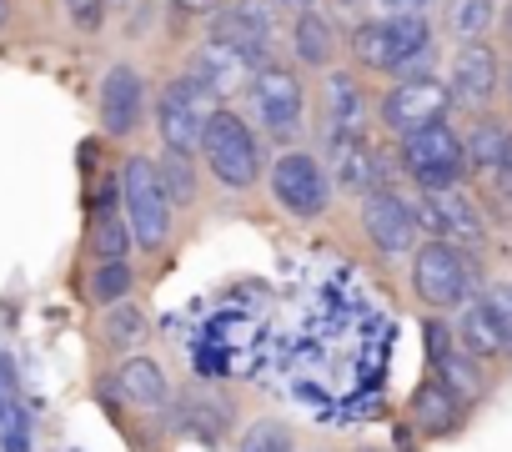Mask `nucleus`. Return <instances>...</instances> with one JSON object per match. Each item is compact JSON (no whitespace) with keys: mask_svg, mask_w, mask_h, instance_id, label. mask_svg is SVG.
I'll return each instance as SVG.
<instances>
[{"mask_svg":"<svg viewBox=\"0 0 512 452\" xmlns=\"http://www.w3.org/2000/svg\"><path fill=\"white\" fill-rule=\"evenodd\" d=\"M412 297L442 317V312H457L462 302L477 297V262L467 247H452V242H417L412 247Z\"/></svg>","mask_w":512,"mask_h":452,"instance_id":"1","label":"nucleus"},{"mask_svg":"<svg viewBox=\"0 0 512 452\" xmlns=\"http://www.w3.org/2000/svg\"><path fill=\"white\" fill-rule=\"evenodd\" d=\"M201 161L206 171L226 186V191H251L256 181H262V141H256V131L231 111V106H216L206 116V131H201Z\"/></svg>","mask_w":512,"mask_h":452,"instance_id":"2","label":"nucleus"},{"mask_svg":"<svg viewBox=\"0 0 512 452\" xmlns=\"http://www.w3.org/2000/svg\"><path fill=\"white\" fill-rule=\"evenodd\" d=\"M397 161H402V171L417 191H452V186H467V176H472L462 131L452 121H437V126H422V131L402 136Z\"/></svg>","mask_w":512,"mask_h":452,"instance_id":"3","label":"nucleus"},{"mask_svg":"<svg viewBox=\"0 0 512 452\" xmlns=\"http://www.w3.org/2000/svg\"><path fill=\"white\" fill-rule=\"evenodd\" d=\"M121 216H126V226H131V247H141V252H161L166 247V237H171V201H166V191H161V181H156V161L151 156H126V166H121Z\"/></svg>","mask_w":512,"mask_h":452,"instance_id":"4","label":"nucleus"},{"mask_svg":"<svg viewBox=\"0 0 512 452\" xmlns=\"http://www.w3.org/2000/svg\"><path fill=\"white\" fill-rule=\"evenodd\" d=\"M246 96H251V111L262 121V131L272 141H297L302 136V121H307V86L292 66H262L251 81H246Z\"/></svg>","mask_w":512,"mask_h":452,"instance_id":"5","label":"nucleus"},{"mask_svg":"<svg viewBox=\"0 0 512 452\" xmlns=\"http://www.w3.org/2000/svg\"><path fill=\"white\" fill-rule=\"evenodd\" d=\"M277 0H231L211 16V31L206 41H221L231 51H241L256 71L272 66V51H277Z\"/></svg>","mask_w":512,"mask_h":452,"instance_id":"6","label":"nucleus"},{"mask_svg":"<svg viewBox=\"0 0 512 452\" xmlns=\"http://www.w3.org/2000/svg\"><path fill=\"white\" fill-rule=\"evenodd\" d=\"M267 181H272L277 206L297 221H317L332 206V171L312 151H282L277 166L267 171Z\"/></svg>","mask_w":512,"mask_h":452,"instance_id":"7","label":"nucleus"},{"mask_svg":"<svg viewBox=\"0 0 512 452\" xmlns=\"http://www.w3.org/2000/svg\"><path fill=\"white\" fill-rule=\"evenodd\" d=\"M377 116L382 126L402 141L422 126H437V121H452V96H447V81L437 76H422V81H392L377 101Z\"/></svg>","mask_w":512,"mask_h":452,"instance_id":"8","label":"nucleus"},{"mask_svg":"<svg viewBox=\"0 0 512 452\" xmlns=\"http://www.w3.org/2000/svg\"><path fill=\"white\" fill-rule=\"evenodd\" d=\"M216 111V101L191 81V76H176L161 96H156V131H161V151H181V156H196L201 151V131H206V116Z\"/></svg>","mask_w":512,"mask_h":452,"instance_id":"9","label":"nucleus"},{"mask_svg":"<svg viewBox=\"0 0 512 452\" xmlns=\"http://www.w3.org/2000/svg\"><path fill=\"white\" fill-rule=\"evenodd\" d=\"M417 226L432 237V242H452V247H482L487 237V221H482V206L467 196V186H452V191H417Z\"/></svg>","mask_w":512,"mask_h":452,"instance_id":"10","label":"nucleus"},{"mask_svg":"<svg viewBox=\"0 0 512 452\" xmlns=\"http://www.w3.org/2000/svg\"><path fill=\"white\" fill-rule=\"evenodd\" d=\"M362 232L382 257H412L417 247V206L397 186H377L362 196Z\"/></svg>","mask_w":512,"mask_h":452,"instance_id":"11","label":"nucleus"},{"mask_svg":"<svg viewBox=\"0 0 512 452\" xmlns=\"http://www.w3.org/2000/svg\"><path fill=\"white\" fill-rule=\"evenodd\" d=\"M497 91H502V61H497V51H492L487 41L462 46V51L452 56V71H447V96H452V106L482 116V111L497 101Z\"/></svg>","mask_w":512,"mask_h":452,"instance_id":"12","label":"nucleus"},{"mask_svg":"<svg viewBox=\"0 0 512 452\" xmlns=\"http://www.w3.org/2000/svg\"><path fill=\"white\" fill-rule=\"evenodd\" d=\"M427 362H432V377L452 392V397H462L467 407L487 392V377H482V362L477 357H467L462 347H457V337H452V322H442V317H427Z\"/></svg>","mask_w":512,"mask_h":452,"instance_id":"13","label":"nucleus"},{"mask_svg":"<svg viewBox=\"0 0 512 452\" xmlns=\"http://www.w3.org/2000/svg\"><path fill=\"white\" fill-rule=\"evenodd\" d=\"M96 111H101V131H106V136H131V131L141 126V111H146V81L136 76V66H111V71L101 76Z\"/></svg>","mask_w":512,"mask_h":452,"instance_id":"14","label":"nucleus"},{"mask_svg":"<svg viewBox=\"0 0 512 452\" xmlns=\"http://www.w3.org/2000/svg\"><path fill=\"white\" fill-rule=\"evenodd\" d=\"M216 106L226 101V96H236L251 76H256V66L241 56V51H231V46H221V41H206L196 56H191V71H186Z\"/></svg>","mask_w":512,"mask_h":452,"instance_id":"15","label":"nucleus"},{"mask_svg":"<svg viewBox=\"0 0 512 452\" xmlns=\"http://www.w3.org/2000/svg\"><path fill=\"white\" fill-rule=\"evenodd\" d=\"M332 186H342V191H357V196H367V191H377V186H387V161H382V151L367 141V136H352V141H332Z\"/></svg>","mask_w":512,"mask_h":452,"instance_id":"16","label":"nucleus"},{"mask_svg":"<svg viewBox=\"0 0 512 452\" xmlns=\"http://www.w3.org/2000/svg\"><path fill=\"white\" fill-rule=\"evenodd\" d=\"M462 146H467V171L482 181H497L507 171V156H512V126L497 121L492 111H482L472 121V131L462 136Z\"/></svg>","mask_w":512,"mask_h":452,"instance_id":"17","label":"nucleus"},{"mask_svg":"<svg viewBox=\"0 0 512 452\" xmlns=\"http://www.w3.org/2000/svg\"><path fill=\"white\" fill-rule=\"evenodd\" d=\"M407 412H412V427H417L422 437H447V432H457V427H462L467 402H462V397H452L437 377H427V382L412 392Z\"/></svg>","mask_w":512,"mask_h":452,"instance_id":"18","label":"nucleus"},{"mask_svg":"<svg viewBox=\"0 0 512 452\" xmlns=\"http://www.w3.org/2000/svg\"><path fill=\"white\" fill-rule=\"evenodd\" d=\"M116 392H121L131 407H141V412L171 407V382H166V367H161L156 357H126V362L116 367Z\"/></svg>","mask_w":512,"mask_h":452,"instance_id":"19","label":"nucleus"},{"mask_svg":"<svg viewBox=\"0 0 512 452\" xmlns=\"http://www.w3.org/2000/svg\"><path fill=\"white\" fill-rule=\"evenodd\" d=\"M367 126V101H362V86L352 71H332L327 76V131L332 141H352L362 136Z\"/></svg>","mask_w":512,"mask_h":452,"instance_id":"20","label":"nucleus"},{"mask_svg":"<svg viewBox=\"0 0 512 452\" xmlns=\"http://www.w3.org/2000/svg\"><path fill=\"white\" fill-rule=\"evenodd\" d=\"M292 56L302 66H312V71H327L337 61V31H332L327 11H317V6L297 11V21H292Z\"/></svg>","mask_w":512,"mask_h":452,"instance_id":"21","label":"nucleus"},{"mask_svg":"<svg viewBox=\"0 0 512 452\" xmlns=\"http://www.w3.org/2000/svg\"><path fill=\"white\" fill-rule=\"evenodd\" d=\"M452 337H457V347H462L467 357H477V362H492V357H502V337H497V322H492V312H487L482 292H477L472 302H462V307H457Z\"/></svg>","mask_w":512,"mask_h":452,"instance_id":"22","label":"nucleus"},{"mask_svg":"<svg viewBox=\"0 0 512 452\" xmlns=\"http://www.w3.org/2000/svg\"><path fill=\"white\" fill-rule=\"evenodd\" d=\"M352 61L362 71L392 76V66H397V36H392V26L387 21H362L352 31Z\"/></svg>","mask_w":512,"mask_h":452,"instance_id":"23","label":"nucleus"},{"mask_svg":"<svg viewBox=\"0 0 512 452\" xmlns=\"http://www.w3.org/2000/svg\"><path fill=\"white\" fill-rule=\"evenodd\" d=\"M442 26L462 46L487 41V31L497 26V0H447V6H442Z\"/></svg>","mask_w":512,"mask_h":452,"instance_id":"24","label":"nucleus"},{"mask_svg":"<svg viewBox=\"0 0 512 452\" xmlns=\"http://www.w3.org/2000/svg\"><path fill=\"white\" fill-rule=\"evenodd\" d=\"M156 181L166 191L171 206H191L196 201V156H181V151H161L156 156Z\"/></svg>","mask_w":512,"mask_h":452,"instance_id":"25","label":"nucleus"},{"mask_svg":"<svg viewBox=\"0 0 512 452\" xmlns=\"http://www.w3.org/2000/svg\"><path fill=\"white\" fill-rule=\"evenodd\" d=\"M131 287H136L131 262H96V267H91V282H86V302L106 312V307L126 302V297H131Z\"/></svg>","mask_w":512,"mask_h":452,"instance_id":"26","label":"nucleus"},{"mask_svg":"<svg viewBox=\"0 0 512 452\" xmlns=\"http://www.w3.org/2000/svg\"><path fill=\"white\" fill-rule=\"evenodd\" d=\"M101 337L111 342V347H141L146 337H151V322H146V312L136 307V302H116V307H106V317H101Z\"/></svg>","mask_w":512,"mask_h":452,"instance_id":"27","label":"nucleus"},{"mask_svg":"<svg viewBox=\"0 0 512 452\" xmlns=\"http://www.w3.org/2000/svg\"><path fill=\"white\" fill-rule=\"evenodd\" d=\"M181 427L196 432V437H226V427H231V407H226L221 397L191 392V402L181 407Z\"/></svg>","mask_w":512,"mask_h":452,"instance_id":"28","label":"nucleus"},{"mask_svg":"<svg viewBox=\"0 0 512 452\" xmlns=\"http://www.w3.org/2000/svg\"><path fill=\"white\" fill-rule=\"evenodd\" d=\"M236 452H297V437L282 417H256L241 437H236Z\"/></svg>","mask_w":512,"mask_h":452,"instance_id":"29","label":"nucleus"},{"mask_svg":"<svg viewBox=\"0 0 512 452\" xmlns=\"http://www.w3.org/2000/svg\"><path fill=\"white\" fill-rule=\"evenodd\" d=\"M492 322H497V337H502V357L512 362V287H487L482 292Z\"/></svg>","mask_w":512,"mask_h":452,"instance_id":"30","label":"nucleus"},{"mask_svg":"<svg viewBox=\"0 0 512 452\" xmlns=\"http://www.w3.org/2000/svg\"><path fill=\"white\" fill-rule=\"evenodd\" d=\"M106 0H66V21L81 31V36H96V31H106Z\"/></svg>","mask_w":512,"mask_h":452,"instance_id":"31","label":"nucleus"},{"mask_svg":"<svg viewBox=\"0 0 512 452\" xmlns=\"http://www.w3.org/2000/svg\"><path fill=\"white\" fill-rule=\"evenodd\" d=\"M432 66H437V41H427L422 51L402 56V61L392 66V81H422V76H432Z\"/></svg>","mask_w":512,"mask_h":452,"instance_id":"32","label":"nucleus"},{"mask_svg":"<svg viewBox=\"0 0 512 452\" xmlns=\"http://www.w3.org/2000/svg\"><path fill=\"white\" fill-rule=\"evenodd\" d=\"M432 0H377V21H397V16H427Z\"/></svg>","mask_w":512,"mask_h":452,"instance_id":"33","label":"nucleus"},{"mask_svg":"<svg viewBox=\"0 0 512 452\" xmlns=\"http://www.w3.org/2000/svg\"><path fill=\"white\" fill-rule=\"evenodd\" d=\"M221 6H231V0H171L176 16H216Z\"/></svg>","mask_w":512,"mask_h":452,"instance_id":"34","label":"nucleus"},{"mask_svg":"<svg viewBox=\"0 0 512 452\" xmlns=\"http://www.w3.org/2000/svg\"><path fill=\"white\" fill-rule=\"evenodd\" d=\"M497 26H502V36H507V46H512V0L497 11Z\"/></svg>","mask_w":512,"mask_h":452,"instance_id":"35","label":"nucleus"},{"mask_svg":"<svg viewBox=\"0 0 512 452\" xmlns=\"http://www.w3.org/2000/svg\"><path fill=\"white\" fill-rule=\"evenodd\" d=\"M307 6H317V0H277V11H292V16L307 11Z\"/></svg>","mask_w":512,"mask_h":452,"instance_id":"36","label":"nucleus"},{"mask_svg":"<svg viewBox=\"0 0 512 452\" xmlns=\"http://www.w3.org/2000/svg\"><path fill=\"white\" fill-rule=\"evenodd\" d=\"M502 91H507V101H512V61L502 66Z\"/></svg>","mask_w":512,"mask_h":452,"instance_id":"37","label":"nucleus"},{"mask_svg":"<svg viewBox=\"0 0 512 452\" xmlns=\"http://www.w3.org/2000/svg\"><path fill=\"white\" fill-rule=\"evenodd\" d=\"M6 16H11V0H0V26H6Z\"/></svg>","mask_w":512,"mask_h":452,"instance_id":"38","label":"nucleus"},{"mask_svg":"<svg viewBox=\"0 0 512 452\" xmlns=\"http://www.w3.org/2000/svg\"><path fill=\"white\" fill-rule=\"evenodd\" d=\"M111 6H116V11H121V6H126V0H106V11H111Z\"/></svg>","mask_w":512,"mask_h":452,"instance_id":"39","label":"nucleus"},{"mask_svg":"<svg viewBox=\"0 0 512 452\" xmlns=\"http://www.w3.org/2000/svg\"><path fill=\"white\" fill-rule=\"evenodd\" d=\"M502 176H507V181H512V156H507V171H502Z\"/></svg>","mask_w":512,"mask_h":452,"instance_id":"40","label":"nucleus"}]
</instances>
